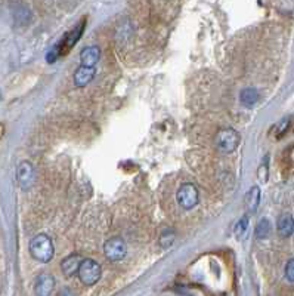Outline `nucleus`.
I'll use <instances>...</instances> for the list:
<instances>
[{
  "label": "nucleus",
  "instance_id": "1",
  "mask_svg": "<svg viewBox=\"0 0 294 296\" xmlns=\"http://www.w3.org/2000/svg\"><path fill=\"white\" fill-rule=\"evenodd\" d=\"M30 253L39 262H49L53 258V245L46 234L36 236L30 243Z\"/></svg>",
  "mask_w": 294,
  "mask_h": 296
},
{
  "label": "nucleus",
  "instance_id": "2",
  "mask_svg": "<svg viewBox=\"0 0 294 296\" xmlns=\"http://www.w3.org/2000/svg\"><path fill=\"white\" fill-rule=\"evenodd\" d=\"M77 274L85 286H93L101 278V267L93 259H83Z\"/></svg>",
  "mask_w": 294,
  "mask_h": 296
},
{
  "label": "nucleus",
  "instance_id": "3",
  "mask_svg": "<svg viewBox=\"0 0 294 296\" xmlns=\"http://www.w3.org/2000/svg\"><path fill=\"white\" fill-rule=\"evenodd\" d=\"M214 144L219 148L220 151L224 153H232L235 148L240 144V135L237 133V130L234 129H224L219 130L216 138H214Z\"/></svg>",
  "mask_w": 294,
  "mask_h": 296
},
{
  "label": "nucleus",
  "instance_id": "4",
  "mask_svg": "<svg viewBox=\"0 0 294 296\" xmlns=\"http://www.w3.org/2000/svg\"><path fill=\"white\" fill-rule=\"evenodd\" d=\"M178 203L183 209H192L198 203V191L192 184H183L178 191Z\"/></svg>",
  "mask_w": 294,
  "mask_h": 296
},
{
  "label": "nucleus",
  "instance_id": "5",
  "mask_svg": "<svg viewBox=\"0 0 294 296\" xmlns=\"http://www.w3.org/2000/svg\"><path fill=\"white\" fill-rule=\"evenodd\" d=\"M36 179V171L34 166L30 162H23L17 169V181L23 190H30Z\"/></svg>",
  "mask_w": 294,
  "mask_h": 296
},
{
  "label": "nucleus",
  "instance_id": "6",
  "mask_svg": "<svg viewBox=\"0 0 294 296\" xmlns=\"http://www.w3.org/2000/svg\"><path fill=\"white\" fill-rule=\"evenodd\" d=\"M104 253L113 262L120 261L126 256V243L118 237L110 239L104 245Z\"/></svg>",
  "mask_w": 294,
  "mask_h": 296
},
{
  "label": "nucleus",
  "instance_id": "7",
  "mask_svg": "<svg viewBox=\"0 0 294 296\" xmlns=\"http://www.w3.org/2000/svg\"><path fill=\"white\" fill-rule=\"evenodd\" d=\"M83 30H85V21L80 23L74 30H71V31L64 37V40L55 48V52H56V53H61V55L65 53V52H68L72 46H74V45L79 42V39H80Z\"/></svg>",
  "mask_w": 294,
  "mask_h": 296
},
{
  "label": "nucleus",
  "instance_id": "8",
  "mask_svg": "<svg viewBox=\"0 0 294 296\" xmlns=\"http://www.w3.org/2000/svg\"><path fill=\"white\" fill-rule=\"evenodd\" d=\"M53 286H55V278H53L52 275H49V274H40V275L36 278L34 292H36V295L47 296V295L52 293Z\"/></svg>",
  "mask_w": 294,
  "mask_h": 296
},
{
  "label": "nucleus",
  "instance_id": "9",
  "mask_svg": "<svg viewBox=\"0 0 294 296\" xmlns=\"http://www.w3.org/2000/svg\"><path fill=\"white\" fill-rule=\"evenodd\" d=\"M93 77H95V67L82 65L74 74V83L77 86H86L93 80Z\"/></svg>",
  "mask_w": 294,
  "mask_h": 296
},
{
  "label": "nucleus",
  "instance_id": "10",
  "mask_svg": "<svg viewBox=\"0 0 294 296\" xmlns=\"http://www.w3.org/2000/svg\"><path fill=\"white\" fill-rule=\"evenodd\" d=\"M82 256L80 255H69L68 258H65L61 264V270L65 275H74L79 271V267L82 264Z\"/></svg>",
  "mask_w": 294,
  "mask_h": 296
},
{
  "label": "nucleus",
  "instance_id": "11",
  "mask_svg": "<svg viewBox=\"0 0 294 296\" xmlns=\"http://www.w3.org/2000/svg\"><path fill=\"white\" fill-rule=\"evenodd\" d=\"M276 228H278V233L281 237H290L294 231V219L291 215L288 213H284L279 216L278 219V224H276Z\"/></svg>",
  "mask_w": 294,
  "mask_h": 296
},
{
  "label": "nucleus",
  "instance_id": "12",
  "mask_svg": "<svg viewBox=\"0 0 294 296\" xmlns=\"http://www.w3.org/2000/svg\"><path fill=\"white\" fill-rule=\"evenodd\" d=\"M101 56V50L98 46H90V48H85L80 53L82 58V65H88V67H95V64L99 61Z\"/></svg>",
  "mask_w": 294,
  "mask_h": 296
},
{
  "label": "nucleus",
  "instance_id": "13",
  "mask_svg": "<svg viewBox=\"0 0 294 296\" xmlns=\"http://www.w3.org/2000/svg\"><path fill=\"white\" fill-rule=\"evenodd\" d=\"M259 203H260V188L251 187L250 191L246 194V207L249 213H254L259 207Z\"/></svg>",
  "mask_w": 294,
  "mask_h": 296
},
{
  "label": "nucleus",
  "instance_id": "14",
  "mask_svg": "<svg viewBox=\"0 0 294 296\" xmlns=\"http://www.w3.org/2000/svg\"><path fill=\"white\" fill-rule=\"evenodd\" d=\"M234 233H235V237L238 240H244L249 234V218L247 216H243L234 228Z\"/></svg>",
  "mask_w": 294,
  "mask_h": 296
},
{
  "label": "nucleus",
  "instance_id": "15",
  "mask_svg": "<svg viewBox=\"0 0 294 296\" xmlns=\"http://www.w3.org/2000/svg\"><path fill=\"white\" fill-rule=\"evenodd\" d=\"M257 99H259V94H257V91L253 89V88H247V89H244V91L241 92V102H243L244 105H247V107L254 105V104L257 102Z\"/></svg>",
  "mask_w": 294,
  "mask_h": 296
},
{
  "label": "nucleus",
  "instance_id": "16",
  "mask_svg": "<svg viewBox=\"0 0 294 296\" xmlns=\"http://www.w3.org/2000/svg\"><path fill=\"white\" fill-rule=\"evenodd\" d=\"M269 233H271V224H269V221H268L266 218H262V219L259 221L257 227H256V237L260 239V240H263V239H266V237L269 236Z\"/></svg>",
  "mask_w": 294,
  "mask_h": 296
},
{
  "label": "nucleus",
  "instance_id": "17",
  "mask_svg": "<svg viewBox=\"0 0 294 296\" xmlns=\"http://www.w3.org/2000/svg\"><path fill=\"white\" fill-rule=\"evenodd\" d=\"M288 129H290V119L287 117V119L279 120V123H276L273 126V133L276 138H282L288 132Z\"/></svg>",
  "mask_w": 294,
  "mask_h": 296
},
{
  "label": "nucleus",
  "instance_id": "18",
  "mask_svg": "<svg viewBox=\"0 0 294 296\" xmlns=\"http://www.w3.org/2000/svg\"><path fill=\"white\" fill-rule=\"evenodd\" d=\"M285 277L290 283H294V258L287 262L285 267Z\"/></svg>",
  "mask_w": 294,
  "mask_h": 296
},
{
  "label": "nucleus",
  "instance_id": "19",
  "mask_svg": "<svg viewBox=\"0 0 294 296\" xmlns=\"http://www.w3.org/2000/svg\"><path fill=\"white\" fill-rule=\"evenodd\" d=\"M266 162H268V159H265V162L260 165V168H259V172H257V175H259V179L262 181V182H266V179H268V168H266Z\"/></svg>",
  "mask_w": 294,
  "mask_h": 296
},
{
  "label": "nucleus",
  "instance_id": "20",
  "mask_svg": "<svg viewBox=\"0 0 294 296\" xmlns=\"http://www.w3.org/2000/svg\"><path fill=\"white\" fill-rule=\"evenodd\" d=\"M173 234H164L163 237H161V246L164 247V249H167L172 243H173Z\"/></svg>",
  "mask_w": 294,
  "mask_h": 296
}]
</instances>
